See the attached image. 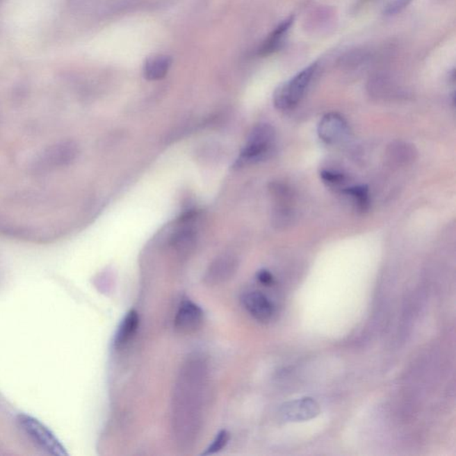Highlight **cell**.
<instances>
[{"instance_id": "6da1fadb", "label": "cell", "mask_w": 456, "mask_h": 456, "mask_svg": "<svg viewBox=\"0 0 456 456\" xmlns=\"http://www.w3.org/2000/svg\"><path fill=\"white\" fill-rule=\"evenodd\" d=\"M199 360L189 362L181 373L174 398V423L180 439L195 438L201 422L202 395H204L206 369Z\"/></svg>"}, {"instance_id": "7a4b0ae2", "label": "cell", "mask_w": 456, "mask_h": 456, "mask_svg": "<svg viewBox=\"0 0 456 456\" xmlns=\"http://www.w3.org/2000/svg\"><path fill=\"white\" fill-rule=\"evenodd\" d=\"M275 140L273 127L267 123L256 125L250 133L245 147L236 161V166L243 167L267 159L273 150Z\"/></svg>"}, {"instance_id": "3957f363", "label": "cell", "mask_w": 456, "mask_h": 456, "mask_svg": "<svg viewBox=\"0 0 456 456\" xmlns=\"http://www.w3.org/2000/svg\"><path fill=\"white\" fill-rule=\"evenodd\" d=\"M316 68L318 63H314L291 78L289 81L280 86L274 94L275 108L281 111L293 109L308 90Z\"/></svg>"}, {"instance_id": "277c9868", "label": "cell", "mask_w": 456, "mask_h": 456, "mask_svg": "<svg viewBox=\"0 0 456 456\" xmlns=\"http://www.w3.org/2000/svg\"><path fill=\"white\" fill-rule=\"evenodd\" d=\"M17 423L22 430L26 434L35 446L47 454L56 456L67 455L65 446L56 438L49 427L44 425L39 420L28 414H20L17 416Z\"/></svg>"}, {"instance_id": "5b68a950", "label": "cell", "mask_w": 456, "mask_h": 456, "mask_svg": "<svg viewBox=\"0 0 456 456\" xmlns=\"http://www.w3.org/2000/svg\"><path fill=\"white\" fill-rule=\"evenodd\" d=\"M318 402L311 398H303L282 405L279 414L284 422H305L318 416Z\"/></svg>"}, {"instance_id": "8992f818", "label": "cell", "mask_w": 456, "mask_h": 456, "mask_svg": "<svg viewBox=\"0 0 456 456\" xmlns=\"http://www.w3.org/2000/svg\"><path fill=\"white\" fill-rule=\"evenodd\" d=\"M204 322V311L191 300H184L177 309L174 327L180 334H193L201 327Z\"/></svg>"}, {"instance_id": "52a82bcc", "label": "cell", "mask_w": 456, "mask_h": 456, "mask_svg": "<svg viewBox=\"0 0 456 456\" xmlns=\"http://www.w3.org/2000/svg\"><path fill=\"white\" fill-rule=\"evenodd\" d=\"M318 133L322 141L329 145H335L346 139L350 134V128L343 117L340 114L330 113L320 120Z\"/></svg>"}, {"instance_id": "ba28073f", "label": "cell", "mask_w": 456, "mask_h": 456, "mask_svg": "<svg viewBox=\"0 0 456 456\" xmlns=\"http://www.w3.org/2000/svg\"><path fill=\"white\" fill-rule=\"evenodd\" d=\"M242 302L247 311L256 321L267 323L273 318L274 304L261 291H249L243 295Z\"/></svg>"}, {"instance_id": "9c48e42d", "label": "cell", "mask_w": 456, "mask_h": 456, "mask_svg": "<svg viewBox=\"0 0 456 456\" xmlns=\"http://www.w3.org/2000/svg\"><path fill=\"white\" fill-rule=\"evenodd\" d=\"M237 262L232 256H222L211 263L205 275L206 283L216 285L229 280L236 270Z\"/></svg>"}, {"instance_id": "30bf717a", "label": "cell", "mask_w": 456, "mask_h": 456, "mask_svg": "<svg viewBox=\"0 0 456 456\" xmlns=\"http://www.w3.org/2000/svg\"><path fill=\"white\" fill-rule=\"evenodd\" d=\"M139 325V316L136 310L132 309L126 314L117 329L114 337V346L117 348L124 347L135 336Z\"/></svg>"}, {"instance_id": "8fae6325", "label": "cell", "mask_w": 456, "mask_h": 456, "mask_svg": "<svg viewBox=\"0 0 456 456\" xmlns=\"http://www.w3.org/2000/svg\"><path fill=\"white\" fill-rule=\"evenodd\" d=\"M294 17H290L286 20L282 22L277 28H275L272 33L263 42L261 47H259V55L268 56L271 54L277 51L283 45L285 37L290 31L291 25L293 24Z\"/></svg>"}, {"instance_id": "7c38bea8", "label": "cell", "mask_w": 456, "mask_h": 456, "mask_svg": "<svg viewBox=\"0 0 456 456\" xmlns=\"http://www.w3.org/2000/svg\"><path fill=\"white\" fill-rule=\"evenodd\" d=\"M172 63L170 56L156 55L148 57L144 63L145 78L148 81H159L165 77Z\"/></svg>"}, {"instance_id": "4fadbf2b", "label": "cell", "mask_w": 456, "mask_h": 456, "mask_svg": "<svg viewBox=\"0 0 456 456\" xmlns=\"http://www.w3.org/2000/svg\"><path fill=\"white\" fill-rule=\"evenodd\" d=\"M344 194L352 199L360 211H368L370 207L369 189L366 186H354L344 189Z\"/></svg>"}, {"instance_id": "5bb4252c", "label": "cell", "mask_w": 456, "mask_h": 456, "mask_svg": "<svg viewBox=\"0 0 456 456\" xmlns=\"http://www.w3.org/2000/svg\"><path fill=\"white\" fill-rule=\"evenodd\" d=\"M389 154L391 155V159L397 163H407L408 161L414 159V149L405 144V142H396L389 147Z\"/></svg>"}, {"instance_id": "9a60e30c", "label": "cell", "mask_w": 456, "mask_h": 456, "mask_svg": "<svg viewBox=\"0 0 456 456\" xmlns=\"http://www.w3.org/2000/svg\"><path fill=\"white\" fill-rule=\"evenodd\" d=\"M195 242V234L191 229L179 231L172 238V245L179 252L188 251Z\"/></svg>"}, {"instance_id": "2e32d148", "label": "cell", "mask_w": 456, "mask_h": 456, "mask_svg": "<svg viewBox=\"0 0 456 456\" xmlns=\"http://www.w3.org/2000/svg\"><path fill=\"white\" fill-rule=\"evenodd\" d=\"M229 433L227 430H221L220 432H218L216 438L211 443V445L206 449L204 453H202V455H210L223 450V448H226L228 442H229Z\"/></svg>"}, {"instance_id": "e0dca14e", "label": "cell", "mask_w": 456, "mask_h": 456, "mask_svg": "<svg viewBox=\"0 0 456 456\" xmlns=\"http://www.w3.org/2000/svg\"><path fill=\"white\" fill-rule=\"evenodd\" d=\"M321 177L323 181L332 186H341L346 180L343 174L334 170H323Z\"/></svg>"}, {"instance_id": "ac0fdd59", "label": "cell", "mask_w": 456, "mask_h": 456, "mask_svg": "<svg viewBox=\"0 0 456 456\" xmlns=\"http://www.w3.org/2000/svg\"><path fill=\"white\" fill-rule=\"evenodd\" d=\"M413 0H391L387 6H385L383 14L386 17H392L400 13L403 9L407 8Z\"/></svg>"}, {"instance_id": "d6986e66", "label": "cell", "mask_w": 456, "mask_h": 456, "mask_svg": "<svg viewBox=\"0 0 456 456\" xmlns=\"http://www.w3.org/2000/svg\"><path fill=\"white\" fill-rule=\"evenodd\" d=\"M256 279H258L259 283L266 285V286H270L274 283L273 275L267 269L259 270L258 274H256Z\"/></svg>"}]
</instances>
